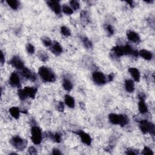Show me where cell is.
<instances>
[{"label": "cell", "mask_w": 155, "mask_h": 155, "mask_svg": "<svg viewBox=\"0 0 155 155\" xmlns=\"http://www.w3.org/2000/svg\"><path fill=\"white\" fill-rule=\"evenodd\" d=\"M38 75L43 82L53 83L56 81V76L53 72L49 68L42 66L38 69Z\"/></svg>", "instance_id": "cell-1"}, {"label": "cell", "mask_w": 155, "mask_h": 155, "mask_svg": "<svg viewBox=\"0 0 155 155\" xmlns=\"http://www.w3.org/2000/svg\"><path fill=\"white\" fill-rule=\"evenodd\" d=\"M139 126L141 131L144 134L149 133L152 136L155 135V127L154 125L151 122L148 121L147 120H141L139 122Z\"/></svg>", "instance_id": "cell-2"}, {"label": "cell", "mask_w": 155, "mask_h": 155, "mask_svg": "<svg viewBox=\"0 0 155 155\" xmlns=\"http://www.w3.org/2000/svg\"><path fill=\"white\" fill-rule=\"evenodd\" d=\"M11 144L15 149L19 151H23L26 149L27 145V141L26 140H23L19 136H15L10 140Z\"/></svg>", "instance_id": "cell-3"}, {"label": "cell", "mask_w": 155, "mask_h": 155, "mask_svg": "<svg viewBox=\"0 0 155 155\" xmlns=\"http://www.w3.org/2000/svg\"><path fill=\"white\" fill-rule=\"evenodd\" d=\"M43 140V134L41 128L37 126H33L31 128V140L34 144L39 145Z\"/></svg>", "instance_id": "cell-4"}, {"label": "cell", "mask_w": 155, "mask_h": 155, "mask_svg": "<svg viewBox=\"0 0 155 155\" xmlns=\"http://www.w3.org/2000/svg\"><path fill=\"white\" fill-rule=\"evenodd\" d=\"M92 79L97 86H104L107 83V78L101 72H94L92 74Z\"/></svg>", "instance_id": "cell-5"}, {"label": "cell", "mask_w": 155, "mask_h": 155, "mask_svg": "<svg viewBox=\"0 0 155 155\" xmlns=\"http://www.w3.org/2000/svg\"><path fill=\"white\" fill-rule=\"evenodd\" d=\"M73 133H75L78 136H79V137L81 139V141H82V142H83L84 144H86L87 146L91 145L92 140L89 134H88L87 133L85 132L84 131H83V130H77V131L74 132Z\"/></svg>", "instance_id": "cell-6"}, {"label": "cell", "mask_w": 155, "mask_h": 155, "mask_svg": "<svg viewBox=\"0 0 155 155\" xmlns=\"http://www.w3.org/2000/svg\"><path fill=\"white\" fill-rule=\"evenodd\" d=\"M47 4L50 8V9L57 15H61L62 12V7L60 4V1H53V0H50L47 1Z\"/></svg>", "instance_id": "cell-7"}, {"label": "cell", "mask_w": 155, "mask_h": 155, "mask_svg": "<svg viewBox=\"0 0 155 155\" xmlns=\"http://www.w3.org/2000/svg\"><path fill=\"white\" fill-rule=\"evenodd\" d=\"M9 64L18 70H21L24 67V64L21 59L18 56H13L9 61Z\"/></svg>", "instance_id": "cell-8"}, {"label": "cell", "mask_w": 155, "mask_h": 155, "mask_svg": "<svg viewBox=\"0 0 155 155\" xmlns=\"http://www.w3.org/2000/svg\"><path fill=\"white\" fill-rule=\"evenodd\" d=\"M138 102V110L141 114H145L148 112V107L145 102V95L143 94H140Z\"/></svg>", "instance_id": "cell-9"}, {"label": "cell", "mask_w": 155, "mask_h": 155, "mask_svg": "<svg viewBox=\"0 0 155 155\" xmlns=\"http://www.w3.org/2000/svg\"><path fill=\"white\" fill-rule=\"evenodd\" d=\"M9 84L13 87H21L20 78L17 72H13L9 78Z\"/></svg>", "instance_id": "cell-10"}, {"label": "cell", "mask_w": 155, "mask_h": 155, "mask_svg": "<svg viewBox=\"0 0 155 155\" xmlns=\"http://www.w3.org/2000/svg\"><path fill=\"white\" fill-rule=\"evenodd\" d=\"M21 75L24 78H26V79H27L31 81H33V82H34V81H35L36 80V75L27 67H24L21 70Z\"/></svg>", "instance_id": "cell-11"}, {"label": "cell", "mask_w": 155, "mask_h": 155, "mask_svg": "<svg viewBox=\"0 0 155 155\" xmlns=\"http://www.w3.org/2000/svg\"><path fill=\"white\" fill-rule=\"evenodd\" d=\"M127 37L128 39L134 43H140L141 42V38L136 32L129 30L127 33Z\"/></svg>", "instance_id": "cell-12"}, {"label": "cell", "mask_w": 155, "mask_h": 155, "mask_svg": "<svg viewBox=\"0 0 155 155\" xmlns=\"http://www.w3.org/2000/svg\"><path fill=\"white\" fill-rule=\"evenodd\" d=\"M23 90L27 97L32 99L35 98L38 92V88L35 87H26Z\"/></svg>", "instance_id": "cell-13"}, {"label": "cell", "mask_w": 155, "mask_h": 155, "mask_svg": "<svg viewBox=\"0 0 155 155\" xmlns=\"http://www.w3.org/2000/svg\"><path fill=\"white\" fill-rule=\"evenodd\" d=\"M50 50L53 54L58 56L62 53L63 48L58 42L55 41L50 47Z\"/></svg>", "instance_id": "cell-14"}, {"label": "cell", "mask_w": 155, "mask_h": 155, "mask_svg": "<svg viewBox=\"0 0 155 155\" xmlns=\"http://www.w3.org/2000/svg\"><path fill=\"white\" fill-rule=\"evenodd\" d=\"M128 72L131 75L135 81H136V82H140L141 79V74L137 69L135 67H130L128 69Z\"/></svg>", "instance_id": "cell-15"}, {"label": "cell", "mask_w": 155, "mask_h": 155, "mask_svg": "<svg viewBox=\"0 0 155 155\" xmlns=\"http://www.w3.org/2000/svg\"><path fill=\"white\" fill-rule=\"evenodd\" d=\"M45 136L48 137L57 143H60L61 142V135L58 133H53L50 132H46L45 133Z\"/></svg>", "instance_id": "cell-16"}, {"label": "cell", "mask_w": 155, "mask_h": 155, "mask_svg": "<svg viewBox=\"0 0 155 155\" xmlns=\"http://www.w3.org/2000/svg\"><path fill=\"white\" fill-rule=\"evenodd\" d=\"M112 52L117 57H121L124 55H126L124 46H116L113 47L112 49Z\"/></svg>", "instance_id": "cell-17"}, {"label": "cell", "mask_w": 155, "mask_h": 155, "mask_svg": "<svg viewBox=\"0 0 155 155\" xmlns=\"http://www.w3.org/2000/svg\"><path fill=\"white\" fill-rule=\"evenodd\" d=\"M126 90L128 93H133L135 91V83L132 79H126L124 83Z\"/></svg>", "instance_id": "cell-18"}, {"label": "cell", "mask_w": 155, "mask_h": 155, "mask_svg": "<svg viewBox=\"0 0 155 155\" xmlns=\"http://www.w3.org/2000/svg\"><path fill=\"white\" fill-rule=\"evenodd\" d=\"M138 54L139 56H140L145 60L150 61L153 58V53L147 50L142 49L140 52H138Z\"/></svg>", "instance_id": "cell-19"}, {"label": "cell", "mask_w": 155, "mask_h": 155, "mask_svg": "<svg viewBox=\"0 0 155 155\" xmlns=\"http://www.w3.org/2000/svg\"><path fill=\"white\" fill-rule=\"evenodd\" d=\"M109 120L113 125H119L120 115L116 113H110L109 115Z\"/></svg>", "instance_id": "cell-20"}, {"label": "cell", "mask_w": 155, "mask_h": 155, "mask_svg": "<svg viewBox=\"0 0 155 155\" xmlns=\"http://www.w3.org/2000/svg\"><path fill=\"white\" fill-rule=\"evenodd\" d=\"M64 102L69 108L73 109L75 107V100L72 96L69 95H66L64 97Z\"/></svg>", "instance_id": "cell-21"}, {"label": "cell", "mask_w": 155, "mask_h": 155, "mask_svg": "<svg viewBox=\"0 0 155 155\" xmlns=\"http://www.w3.org/2000/svg\"><path fill=\"white\" fill-rule=\"evenodd\" d=\"M20 110L17 107H12L9 109V113L15 119H18L20 115Z\"/></svg>", "instance_id": "cell-22"}, {"label": "cell", "mask_w": 155, "mask_h": 155, "mask_svg": "<svg viewBox=\"0 0 155 155\" xmlns=\"http://www.w3.org/2000/svg\"><path fill=\"white\" fill-rule=\"evenodd\" d=\"M62 87L66 91L70 92L73 88V84L69 79L64 78L62 81Z\"/></svg>", "instance_id": "cell-23"}, {"label": "cell", "mask_w": 155, "mask_h": 155, "mask_svg": "<svg viewBox=\"0 0 155 155\" xmlns=\"http://www.w3.org/2000/svg\"><path fill=\"white\" fill-rule=\"evenodd\" d=\"M6 3L13 10H17L20 4V3L17 0H7Z\"/></svg>", "instance_id": "cell-24"}, {"label": "cell", "mask_w": 155, "mask_h": 155, "mask_svg": "<svg viewBox=\"0 0 155 155\" xmlns=\"http://www.w3.org/2000/svg\"><path fill=\"white\" fill-rule=\"evenodd\" d=\"M81 41L83 43L84 46L87 48V49H92L93 48V44L88 38L83 36L81 38Z\"/></svg>", "instance_id": "cell-25"}, {"label": "cell", "mask_w": 155, "mask_h": 155, "mask_svg": "<svg viewBox=\"0 0 155 155\" xmlns=\"http://www.w3.org/2000/svg\"><path fill=\"white\" fill-rule=\"evenodd\" d=\"M120 115L119 126L122 127H123L128 124L129 119L127 115Z\"/></svg>", "instance_id": "cell-26"}, {"label": "cell", "mask_w": 155, "mask_h": 155, "mask_svg": "<svg viewBox=\"0 0 155 155\" xmlns=\"http://www.w3.org/2000/svg\"><path fill=\"white\" fill-rule=\"evenodd\" d=\"M38 58L40 59V60H41L43 62H46L48 60L49 56H48V55L47 54V52L45 51H39L38 54Z\"/></svg>", "instance_id": "cell-27"}, {"label": "cell", "mask_w": 155, "mask_h": 155, "mask_svg": "<svg viewBox=\"0 0 155 155\" xmlns=\"http://www.w3.org/2000/svg\"><path fill=\"white\" fill-rule=\"evenodd\" d=\"M81 19L83 22L86 24H88L90 21V17L88 12L87 11H82L81 13Z\"/></svg>", "instance_id": "cell-28"}, {"label": "cell", "mask_w": 155, "mask_h": 155, "mask_svg": "<svg viewBox=\"0 0 155 155\" xmlns=\"http://www.w3.org/2000/svg\"><path fill=\"white\" fill-rule=\"evenodd\" d=\"M62 12L67 15H71L73 13V11L71 7L67 6V4H64L62 6Z\"/></svg>", "instance_id": "cell-29"}, {"label": "cell", "mask_w": 155, "mask_h": 155, "mask_svg": "<svg viewBox=\"0 0 155 155\" xmlns=\"http://www.w3.org/2000/svg\"><path fill=\"white\" fill-rule=\"evenodd\" d=\"M61 33L63 36H66V37H68L71 35V32H70V29L66 26H64L61 27Z\"/></svg>", "instance_id": "cell-30"}, {"label": "cell", "mask_w": 155, "mask_h": 155, "mask_svg": "<svg viewBox=\"0 0 155 155\" xmlns=\"http://www.w3.org/2000/svg\"><path fill=\"white\" fill-rule=\"evenodd\" d=\"M70 5L73 11H77L80 8V4L79 1L75 0H72L70 1Z\"/></svg>", "instance_id": "cell-31"}, {"label": "cell", "mask_w": 155, "mask_h": 155, "mask_svg": "<svg viewBox=\"0 0 155 155\" xmlns=\"http://www.w3.org/2000/svg\"><path fill=\"white\" fill-rule=\"evenodd\" d=\"M104 29L105 31L107 32V33L109 36H112L114 34L115 31H114L113 27L110 25V24H105L104 26Z\"/></svg>", "instance_id": "cell-32"}, {"label": "cell", "mask_w": 155, "mask_h": 155, "mask_svg": "<svg viewBox=\"0 0 155 155\" xmlns=\"http://www.w3.org/2000/svg\"><path fill=\"white\" fill-rule=\"evenodd\" d=\"M26 50L29 54L33 55L35 52V48L33 44L28 43L26 46Z\"/></svg>", "instance_id": "cell-33"}, {"label": "cell", "mask_w": 155, "mask_h": 155, "mask_svg": "<svg viewBox=\"0 0 155 155\" xmlns=\"http://www.w3.org/2000/svg\"><path fill=\"white\" fill-rule=\"evenodd\" d=\"M42 42L43 43V44L47 47H50L52 45V42L51 39L48 38V37H44L42 38Z\"/></svg>", "instance_id": "cell-34"}, {"label": "cell", "mask_w": 155, "mask_h": 155, "mask_svg": "<svg viewBox=\"0 0 155 155\" xmlns=\"http://www.w3.org/2000/svg\"><path fill=\"white\" fill-rule=\"evenodd\" d=\"M18 95L19 98L21 101H24V100H26L27 98V97L25 92H24L23 89H19L18 90Z\"/></svg>", "instance_id": "cell-35"}, {"label": "cell", "mask_w": 155, "mask_h": 155, "mask_svg": "<svg viewBox=\"0 0 155 155\" xmlns=\"http://www.w3.org/2000/svg\"><path fill=\"white\" fill-rule=\"evenodd\" d=\"M142 154L145 155V154H150V155H153L154 154L153 151L151 150V149H150L148 147H144V148L141 153Z\"/></svg>", "instance_id": "cell-36"}, {"label": "cell", "mask_w": 155, "mask_h": 155, "mask_svg": "<svg viewBox=\"0 0 155 155\" xmlns=\"http://www.w3.org/2000/svg\"><path fill=\"white\" fill-rule=\"evenodd\" d=\"M126 154L130 155V154H139V151L137 150L133 149H128L126 151Z\"/></svg>", "instance_id": "cell-37"}, {"label": "cell", "mask_w": 155, "mask_h": 155, "mask_svg": "<svg viewBox=\"0 0 155 155\" xmlns=\"http://www.w3.org/2000/svg\"><path fill=\"white\" fill-rule=\"evenodd\" d=\"M57 109L60 112H63L64 110V104L63 102L60 101L57 105Z\"/></svg>", "instance_id": "cell-38"}, {"label": "cell", "mask_w": 155, "mask_h": 155, "mask_svg": "<svg viewBox=\"0 0 155 155\" xmlns=\"http://www.w3.org/2000/svg\"><path fill=\"white\" fill-rule=\"evenodd\" d=\"M28 153L30 154H37L36 149L33 146L30 147L28 149Z\"/></svg>", "instance_id": "cell-39"}, {"label": "cell", "mask_w": 155, "mask_h": 155, "mask_svg": "<svg viewBox=\"0 0 155 155\" xmlns=\"http://www.w3.org/2000/svg\"><path fill=\"white\" fill-rule=\"evenodd\" d=\"M113 78H114L113 73H110V74H109L107 77V82H111V81H113Z\"/></svg>", "instance_id": "cell-40"}, {"label": "cell", "mask_w": 155, "mask_h": 155, "mask_svg": "<svg viewBox=\"0 0 155 155\" xmlns=\"http://www.w3.org/2000/svg\"><path fill=\"white\" fill-rule=\"evenodd\" d=\"M0 62H1V64H3L5 62V56L4 55L3 52H1V58H0Z\"/></svg>", "instance_id": "cell-41"}, {"label": "cell", "mask_w": 155, "mask_h": 155, "mask_svg": "<svg viewBox=\"0 0 155 155\" xmlns=\"http://www.w3.org/2000/svg\"><path fill=\"white\" fill-rule=\"evenodd\" d=\"M53 154H61V153L60 151V150L58 149H54L52 150V153Z\"/></svg>", "instance_id": "cell-42"}, {"label": "cell", "mask_w": 155, "mask_h": 155, "mask_svg": "<svg viewBox=\"0 0 155 155\" xmlns=\"http://www.w3.org/2000/svg\"><path fill=\"white\" fill-rule=\"evenodd\" d=\"M126 3H128V5L130 6V7H134V2L133 1H126Z\"/></svg>", "instance_id": "cell-43"}]
</instances>
